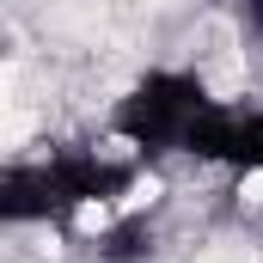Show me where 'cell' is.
I'll use <instances>...</instances> for the list:
<instances>
[{
	"label": "cell",
	"mask_w": 263,
	"mask_h": 263,
	"mask_svg": "<svg viewBox=\"0 0 263 263\" xmlns=\"http://www.w3.org/2000/svg\"><path fill=\"white\" fill-rule=\"evenodd\" d=\"M202 110H208V92H202L196 73L159 67V73L135 80L129 98L117 104V135L135 153H172V147H184V135Z\"/></svg>",
	"instance_id": "cell-1"
},
{
	"label": "cell",
	"mask_w": 263,
	"mask_h": 263,
	"mask_svg": "<svg viewBox=\"0 0 263 263\" xmlns=\"http://www.w3.org/2000/svg\"><path fill=\"white\" fill-rule=\"evenodd\" d=\"M184 153L239 165V172H263V110H220V104H208L190 123V135H184Z\"/></svg>",
	"instance_id": "cell-2"
},
{
	"label": "cell",
	"mask_w": 263,
	"mask_h": 263,
	"mask_svg": "<svg viewBox=\"0 0 263 263\" xmlns=\"http://www.w3.org/2000/svg\"><path fill=\"white\" fill-rule=\"evenodd\" d=\"M73 214L55 184V165H6L0 172V227H43Z\"/></svg>",
	"instance_id": "cell-3"
},
{
	"label": "cell",
	"mask_w": 263,
	"mask_h": 263,
	"mask_svg": "<svg viewBox=\"0 0 263 263\" xmlns=\"http://www.w3.org/2000/svg\"><path fill=\"white\" fill-rule=\"evenodd\" d=\"M49 165H55V184H62L67 208H92V202H110L129 190V172L117 159H98V153H62Z\"/></svg>",
	"instance_id": "cell-4"
},
{
	"label": "cell",
	"mask_w": 263,
	"mask_h": 263,
	"mask_svg": "<svg viewBox=\"0 0 263 263\" xmlns=\"http://www.w3.org/2000/svg\"><path fill=\"white\" fill-rule=\"evenodd\" d=\"M153 251V227L135 214V220H117V227H104L98 233V257L104 263H141Z\"/></svg>",
	"instance_id": "cell-5"
},
{
	"label": "cell",
	"mask_w": 263,
	"mask_h": 263,
	"mask_svg": "<svg viewBox=\"0 0 263 263\" xmlns=\"http://www.w3.org/2000/svg\"><path fill=\"white\" fill-rule=\"evenodd\" d=\"M245 18H251V31H263V0H245Z\"/></svg>",
	"instance_id": "cell-6"
}]
</instances>
